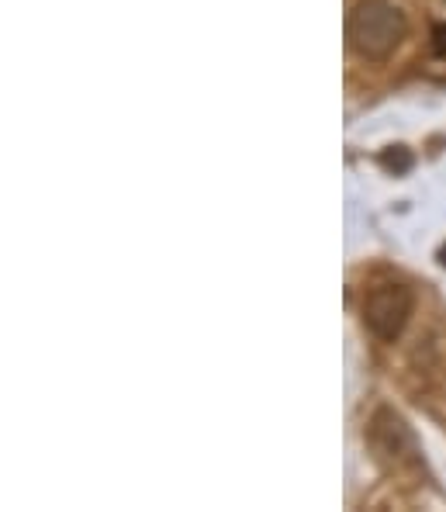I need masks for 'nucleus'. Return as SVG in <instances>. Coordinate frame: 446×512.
Segmentation results:
<instances>
[{
	"instance_id": "f257e3e1",
	"label": "nucleus",
	"mask_w": 446,
	"mask_h": 512,
	"mask_svg": "<svg viewBox=\"0 0 446 512\" xmlns=\"http://www.w3.org/2000/svg\"><path fill=\"white\" fill-rule=\"evenodd\" d=\"M408 35V21L391 0H357L346 18V42L360 59L381 63Z\"/></svg>"
},
{
	"instance_id": "f03ea898",
	"label": "nucleus",
	"mask_w": 446,
	"mask_h": 512,
	"mask_svg": "<svg viewBox=\"0 0 446 512\" xmlns=\"http://www.w3.org/2000/svg\"><path fill=\"white\" fill-rule=\"evenodd\" d=\"M412 308H415V295L405 288V284H377V288H370L364 295V326L370 333L377 336V340L384 343H395L398 336H402V329L408 326V319H412Z\"/></svg>"
},
{
	"instance_id": "7ed1b4c3",
	"label": "nucleus",
	"mask_w": 446,
	"mask_h": 512,
	"mask_svg": "<svg viewBox=\"0 0 446 512\" xmlns=\"http://www.w3.org/2000/svg\"><path fill=\"white\" fill-rule=\"evenodd\" d=\"M433 45H436V52H440V56L446 59V25H440L433 32Z\"/></svg>"
}]
</instances>
